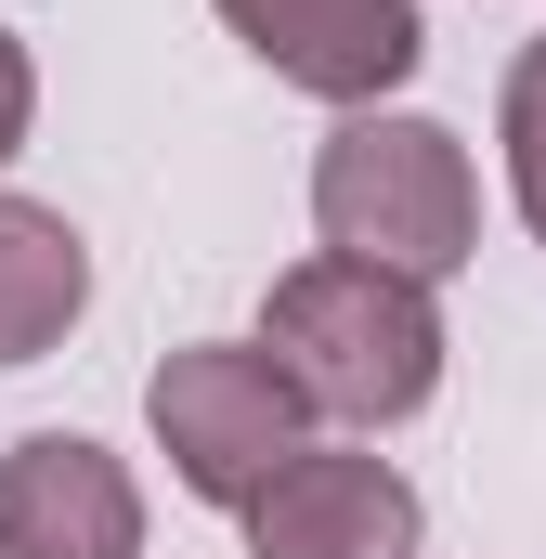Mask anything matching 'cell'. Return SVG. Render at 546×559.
<instances>
[{
	"label": "cell",
	"instance_id": "obj_4",
	"mask_svg": "<svg viewBox=\"0 0 546 559\" xmlns=\"http://www.w3.org/2000/svg\"><path fill=\"white\" fill-rule=\"evenodd\" d=\"M209 13L261 52L286 92H312V105H339V118L391 105L416 66H429V13H416V0H209Z\"/></svg>",
	"mask_w": 546,
	"mask_h": 559
},
{
	"label": "cell",
	"instance_id": "obj_8",
	"mask_svg": "<svg viewBox=\"0 0 546 559\" xmlns=\"http://www.w3.org/2000/svg\"><path fill=\"white\" fill-rule=\"evenodd\" d=\"M495 143H508V195H521V222H534V248H546V39H521V52H508Z\"/></svg>",
	"mask_w": 546,
	"mask_h": 559
},
{
	"label": "cell",
	"instance_id": "obj_2",
	"mask_svg": "<svg viewBox=\"0 0 546 559\" xmlns=\"http://www.w3.org/2000/svg\"><path fill=\"white\" fill-rule=\"evenodd\" d=\"M312 235L339 261L442 286V274H468V248H482V169H468V143L442 118L365 105V118H339L312 143Z\"/></svg>",
	"mask_w": 546,
	"mask_h": 559
},
{
	"label": "cell",
	"instance_id": "obj_6",
	"mask_svg": "<svg viewBox=\"0 0 546 559\" xmlns=\"http://www.w3.org/2000/svg\"><path fill=\"white\" fill-rule=\"evenodd\" d=\"M0 559H143V481L92 429H26L0 455Z\"/></svg>",
	"mask_w": 546,
	"mask_h": 559
},
{
	"label": "cell",
	"instance_id": "obj_3",
	"mask_svg": "<svg viewBox=\"0 0 546 559\" xmlns=\"http://www.w3.org/2000/svg\"><path fill=\"white\" fill-rule=\"evenodd\" d=\"M143 429H156V455H169V481L195 508H235L248 521V495L312 442V404L286 391V365H273L261 338H182L143 378Z\"/></svg>",
	"mask_w": 546,
	"mask_h": 559
},
{
	"label": "cell",
	"instance_id": "obj_5",
	"mask_svg": "<svg viewBox=\"0 0 546 559\" xmlns=\"http://www.w3.org/2000/svg\"><path fill=\"white\" fill-rule=\"evenodd\" d=\"M416 547H429V508L365 442H299L248 495V559H416Z\"/></svg>",
	"mask_w": 546,
	"mask_h": 559
},
{
	"label": "cell",
	"instance_id": "obj_9",
	"mask_svg": "<svg viewBox=\"0 0 546 559\" xmlns=\"http://www.w3.org/2000/svg\"><path fill=\"white\" fill-rule=\"evenodd\" d=\"M26 131H39V66H26V39L0 26V169L26 156Z\"/></svg>",
	"mask_w": 546,
	"mask_h": 559
},
{
	"label": "cell",
	"instance_id": "obj_7",
	"mask_svg": "<svg viewBox=\"0 0 546 559\" xmlns=\"http://www.w3.org/2000/svg\"><path fill=\"white\" fill-rule=\"evenodd\" d=\"M79 312H92V248H79V222L0 182V365L66 352Z\"/></svg>",
	"mask_w": 546,
	"mask_h": 559
},
{
	"label": "cell",
	"instance_id": "obj_1",
	"mask_svg": "<svg viewBox=\"0 0 546 559\" xmlns=\"http://www.w3.org/2000/svg\"><path fill=\"white\" fill-rule=\"evenodd\" d=\"M261 352L286 365V391L339 429H404L442 391V286L378 274V261H286L261 299Z\"/></svg>",
	"mask_w": 546,
	"mask_h": 559
}]
</instances>
